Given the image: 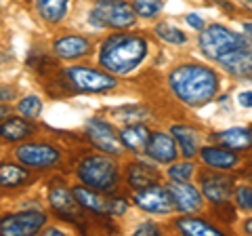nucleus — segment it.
Listing matches in <instances>:
<instances>
[{"label": "nucleus", "instance_id": "obj_1", "mask_svg": "<svg viewBox=\"0 0 252 236\" xmlns=\"http://www.w3.org/2000/svg\"><path fill=\"white\" fill-rule=\"evenodd\" d=\"M168 86L181 104L200 108L215 99L220 86V78L212 68L198 64V61H189V64H181L170 70Z\"/></svg>", "mask_w": 252, "mask_h": 236}, {"label": "nucleus", "instance_id": "obj_2", "mask_svg": "<svg viewBox=\"0 0 252 236\" xmlns=\"http://www.w3.org/2000/svg\"><path fill=\"white\" fill-rule=\"evenodd\" d=\"M149 42L143 34L118 32L107 36L99 49V64L109 74L126 76L145 61Z\"/></svg>", "mask_w": 252, "mask_h": 236}, {"label": "nucleus", "instance_id": "obj_3", "mask_svg": "<svg viewBox=\"0 0 252 236\" xmlns=\"http://www.w3.org/2000/svg\"><path fill=\"white\" fill-rule=\"evenodd\" d=\"M76 175L80 184L93 188V190L114 194L120 179V169L109 154H89L78 162Z\"/></svg>", "mask_w": 252, "mask_h": 236}, {"label": "nucleus", "instance_id": "obj_4", "mask_svg": "<svg viewBox=\"0 0 252 236\" xmlns=\"http://www.w3.org/2000/svg\"><path fill=\"white\" fill-rule=\"evenodd\" d=\"M200 51L206 55L208 59L219 61L220 57H225L227 53H231L242 46H248V40L244 34H238L233 30L220 26V23H212V26L204 28L198 38Z\"/></svg>", "mask_w": 252, "mask_h": 236}, {"label": "nucleus", "instance_id": "obj_5", "mask_svg": "<svg viewBox=\"0 0 252 236\" xmlns=\"http://www.w3.org/2000/svg\"><path fill=\"white\" fill-rule=\"evenodd\" d=\"M137 19V13L126 0H97L93 4L89 21L94 28H112V30H126L132 28Z\"/></svg>", "mask_w": 252, "mask_h": 236}, {"label": "nucleus", "instance_id": "obj_6", "mask_svg": "<svg viewBox=\"0 0 252 236\" xmlns=\"http://www.w3.org/2000/svg\"><path fill=\"white\" fill-rule=\"evenodd\" d=\"M65 78H67V84L74 91H80V93H103V91H112L116 86L114 76L93 68H84V66L67 68Z\"/></svg>", "mask_w": 252, "mask_h": 236}, {"label": "nucleus", "instance_id": "obj_7", "mask_svg": "<svg viewBox=\"0 0 252 236\" xmlns=\"http://www.w3.org/2000/svg\"><path fill=\"white\" fill-rule=\"evenodd\" d=\"M46 224V215L40 209H23L19 213L0 217V234L4 236H26L36 234Z\"/></svg>", "mask_w": 252, "mask_h": 236}, {"label": "nucleus", "instance_id": "obj_8", "mask_svg": "<svg viewBox=\"0 0 252 236\" xmlns=\"http://www.w3.org/2000/svg\"><path fill=\"white\" fill-rule=\"evenodd\" d=\"M132 200H135V204L141 211H145V213H156V215H168L177 209L175 198H172L168 186H160V184L141 188V190L135 192V198Z\"/></svg>", "mask_w": 252, "mask_h": 236}, {"label": "nucleus", "instance_id": "obj_9", "mask_svg": "<svg viewBox=\"0 0 252 236\" xmlns=\"http://www.w3.org/2000/svg\"><path fill=\"white\" fill-rule=\"evenodd\" d=\"M84 133L97 150L105 152L109 156H120L122 154L124 146L120 141V135H118L116 129L109 122L101 120V118H89V120H86V127H84Z\"/></svg>", "mask_w": 252, "mask_h": 236}, {"label": "nucleus", "instance_id": "obj_10", "mask_svg": "<svg viewBox=\"0 0 252 236\" xmlns=\"http://www.w3.org/2000/svg\"><path fill=\"white\" fill-rule=\"evenodd\" d=\"M15 158L23 167L32 169H51L61 160V152L51 144H21L15 148Z\"/></svg>", "mask_w": 252, "mask_h": 236}, {"label": "nucleus", "instance_id": "obj_11", "mask_svg": "<svg viewBox=\"0 0 252 236\" xmlns=\"http://www.w3.org/2000/svg\"><path fill=\"white\" fill-rule=\"evenodd\" d=\"M200 190L204 194V200H208L215 207L227 204L235 192V179L225 175V173L204 171L200 175Z\"/></svg>", "mask_w": 252, "mask_h": 236}, {"label": "nucleus", "instance_id": "obj_12", "mask_svg": "<svg viewBox=\"0 0 252 236\" xmlns=\"http://www.w3.org/2000/svg\"><path fill=\"white\" fill-rule=\"evenodd\" d=\"M166 186L172 194V198H175L177 211H183V213H198V211L204 207V194L189 182H175V179H170V184H166Z\"/></svg>", "mask_w": 252, "mask_h": 236}, {"label": "nucleus", "instance_id": "obj_13", "mask_svg": "<svg viewBox=\"0 0 252 236\" xmlns=\"http://www.w3.org/2000/svg\"><path fill=\"white\" fill-rule=\"evenodd\" d=\"M49 204L61 219H72L78 215V202L74 198V192L65 186L63 179H53L49 188Z\"/></svg>", "mask_w": 252, "mask_h": 236}, {"label": "nucleus", "instance_id": "obj_14", "mask_svg": "<svg viewBox=\"0 0 252 236\" xmlns=\"http://www.w3.org/2000/svg\"><path fill=\"white\" fill-rule=\"evenodd\" d=\"M179 144L172 139L168 133L164 131H154L152 137H149V144L145 148V154L158 164H168L175 162L179 156Z\"/></svg>", "mask_w": 252, "mask_h": 236}, {"label": "nucleus", "instance_id": "obj_15", "mask_svg": "<svg viewBox=\"0 0 252 236\" xmlns=\"http://www.w3.org/2000/svg\"><path fill=\"white\" fill-rule=\"evenodd\" d=\"M72 192L78 207H82L84 211H91V213H97V215H112V198L105 196V192L93 190V188L84 184L76 186Z\"/></svg>", "mask_w": 252, "mask_h": 236}, {"label": "nucleus", "instance_id": "obj_16", "mask_svg": "<svg viewBox=\"0 0 252 236\" xmlns=\"http://www.w3.org/2000/svg\"><path fill=\"white\" fill-rule=\"evenodd\" d=\"M219 64L229 76L248 80V78H252V49L250 46L235 49L231 53H227L225 57H220Z\"/></svg>", "mask_w": 252, "mask_h": 236}, {"label": "nucleus", "instance_id": "obj_17", "mask_svg": "<svg viewBox=\"0 0 252 236\" xmlns=\"http://www.w3.org/2000/svg\"><path fill=\"white\" fill-rule=\"evenodd\" d=\"M200 158L206 167L215 169V171H231L240 164V156L238 152L229 150L225 146H206L200 148Z\"/></svg>", "mask_w": 252, "mask_h": 236}, {"label": "nucleus", "instance_id": "obj_18", "mask_svg": "<svg viewBox=\"0 0 252 236\" xmlns=\"http://www.w3.org/2000/svg\"><path fill=\"white\" fill-rule=\"evenodd\" d=\"M93 51V44L86 40L84 36H76V34H69V36H61L53 42V53L61 59H82L86 57Z\"/></svg>", "mask_w": 252, "mask_h": 236}, {"label": "nucleus", "instance_id": "obj_19", "mask_svg": "<svg viewBox=\"0 0 252 236\" xmlns=\"http://www.w3.org/2000/svg\"><path fill=\"white\" fill-rule=\"evenodd\" d=\"M118 135H120V141L126 150L139 154V152H145L149 137H152V131L143 122H128V124H124Z\"/></svg>", "mask_w": 252, "mask_h": 236}, {"label": "nucleus", "instance_id": "obj_20", "mask_svg": "<svg viewBox=\"0 0 252 236\" xmlns=\"http://www.w3.org/2000/svg\"><path fill=\"white\" fill-rule=\"evenodd\" d=\"M212 139L217 144L229 148L233 152H246L252 148V129H244V127H233L227 131H219L212 135Z\"/></svg>", "mask_w": 252, "mask_h": 236}, {"label": "nucleus", "instance_id": "obj_21", "mask_svg": "<svg viewBox=\"0 0 252 236\" xmlns=\"http://www.w3.org/2000/svg\"><path fill=\"white\" fill-rule=\"evenodd\" d=\"M126 182H128L130 188L141 190V188H147L160 182V171L147 162H130L128 169H126Z\"/></svg>", "mask_w": 252, "mask_h": 236}, {"label": "nucleus", "instance_id": "obj_22", "mask_svg": "<svg viewBox=\"0 0 252 236\" xmlns=\"http://www.w3.org/2000/svg\"><path fill=\"white\" fill-rule=\"evenodd\" d=\"M172 137L177 139L179 150L185 158H193L200 154V133L198 129L189 127V124H172Z\"/></svg>", "mask_w": 252, "mask_h": 236}, {"label": "nucleus", "instance_id": "obj_23", "mask_svg": "<svg viewBox=\"0 0 252 236\" xmlns=\"http://www.w3.org/2000/svg\"><path fill=\"white\" fill-rule=\"evenodd\" d=\"M30 135H34V127L23 116H11L0 122V139L2 141L15 144V141H23Z\"/></svg>", "mask_w": 252, "mask_h": 236}, {"label": "nucleus", "instance_id": "obj_24", "mask_svg": "<svg viewBox=\"0 0 252 236\" xmlns=\"http://www.w3.org/2000/svg\"><path fill=\"white\" fill-rule=\"evenodd\" d=\"M175 228L185 236H219L220 228L204 222L200 217H181L175 222Z\"/></svg>", "mask_w": 252, "mask_h": 236}, {"label": "nucleus", "instance_id": "obj_25", "mask_svg": "<svg viewBox=\"0 0 252 236\" xmlns=\"http://www.w3.org/2000/svg\"><path fill=\"white\" fill-rule=\"evenodd\" d=\"M28 179H30L28 169H23L15 162H0V188L13 190V188L28 184Z\"/></svg>", "mask_w": 252, "mask_h": 236}, {"label": "nucleus", "instance_id": "obj_26", "mask_svg": "<svg viewBox=\"0 0 252 236\" xmlns=\"http://www.w3.org/2000/svg\"><path fill=\"white\" fill-rule=\"evenodd\" d=\"M38 15L49 21V23H59L63 21L69 6V0H34Z\"/></svg>", "mask_w": 252, "mask_h": 236}, {"label": "nucleus", "instance_id": "obj_27", "mask_svg": "<svg viewBox=\"0 0 252 236\" xmlns=\"http://www.w3.org/2000/svg\"><path fill=\"white\" fill-rule=\"evenodd\" d=\"M154 32L160 40L168 42V44H185L187 42V36L181 32L177 26H172V23H158Z\"/></svg>", "mask_w": 252, "mask_h": 236}, {"label": "nucleus", "instance_id": "obj_28", "mask_svg": "<svg viewBox=\"0 0 252 236\" xmlns=\"http://www.w3.org/2000/svg\"><path fill=\"white\" fill-rule=\"evenodd\" d=\"M17 112L23 118H28V120H34V118H38V116H40V112H42V99L36 97V95L23 97L17 104Z\"/></svg>", "mask_w": 252, "mask_h": 236}, {"label": "nucleus", "instance_id": "obj_29", "mask_svg": "<svg viewBox=\"0 0 252 236\" xmlns=\"http://www.w3.org/2000/svg\"><path fill=\"white\" fill-rule=\"evenodd\" d=\"M162 4H164V0H132V9H135V13L139 17H145V19L156 17V15L162 11Z\"/></svg>", "mask_w": 252, "mask_h": 236}, {"label": "nucleus", "instance_id": "obj_30", "mask_svg": "<svg viewBox=\"0 0 252 236\" xmlns=\"http://www.w3.org/2000/svg\"><path fill=\"white\" fill-rule=\"evenodd\" d=\"M195 175V164L189 162V158L185 162H175L172 167H168V177L175 179V182H189Z\"/></svg>", "mask_w": 252, "mask_h": 236}, {"label": "nucleus", "instance_id": "obj_31", "mask_svg": "<svg viewBox=\"0 0 252 236\" xmlns=\"http://www.w3.org/2000/svg\"><path fill=\"white\" fill-rule=\"evenodd\" d=\"M235 204L242 211H252V186H238L235 188Z\"/></svg>", "mask_w": 252, "mask_h": 236}, {"label": "nucleus", "instance_id": "obj_32", "mask_svg": "<svg viewBox=\"0 0 252 236\" xmlns=\"http://www.w3.org/2000/svg\"><path fill=\"white\" fill-rule=\"evenodd\" d=\"M118 114H124L120 118H124V120H135V122H141L145 118V110L143 108H122V110H118Z\"/></svg>", "mask_w": 252, "mask_h": 236}, {"label": "nucleus", "instance_id": "obj_33", "mask_svg": "<svg viewBox=\"0 0 252 236\" xmlns=\"http://www.w3.org/2000/svg\"><path fill=\"white\" fill-rule=\"evenodd\" d=\"M128 211V200L120 198V196H114L112 198V217H120Z\"/></svg>", "mask_w": 252, "mask_h": 236}, {"label": "nucleus", "instance_id": "obj_34", "mask_svg": "<svg viewBox=\"0 0 252 236\" xmlns=\"http://www.w3.org/2000/svg\"><path fill=\"white\" fill-rule=\"evenodd\" d=\"M135 234H137V236H143V234L152 236V234H162V230H160V228H158L156 224H152V222H145V224H141V226L137 228Z\"/></svg>", "mask_w": 252, "mask_h": 236}, {"label": "nucleus", "instance_id": "obj_35", "mask_svg": "<svg viewBox=\"0 0 252 236\" xmlns=\"http://www.w3.org/2000/svg\"><path fill=\"white\" fill-rule=\"evenodd\" d=\"M15 95H17V89H15V86L0 84V104H6V101L15 99Z\"/></svg>", "mask_w": 252, "mask_h": 236}, {"label": "nucleus", "instance_id": "obj_36", "mask_svg": "<svg viewBox=\"0 0 252 236\" xmlns=\"http://www.w3.org/2000/svg\"><path fill=\"white\" fill-rule=\"evenodd\" d=\"M185 21L189 23V26H191L193 30H198V32H202L204 30V21H202V17L200 15H195V13H189L187 17H185Z\"/></svg>", "mask_w": 252, "mask_h": 236}, {"label": "nucleus", "instance_id": "obj_37", "mask_svg": "<svg viewBox=\"0 0 252 236\" xmlns=\"http://www.w3.org/2000/svg\"><path fill=\"white\" fill-rule=\"evenodd\" d=\"M238 104L242 108H252V91H242L238 95Z\"/></svg>", "mask_w": 252, "mask_h": 236}, {"label": "nucleus", "instance_id": "obj_38", "mask_svg": "<svg viewBox=\"0 0 252 236\" xmlns=\"http://www.w3.org/2000/svg\"><path fill=\"white\" fill-rule=\"evenodd\" d=\"M242 32H244V36H246V40L252 42V23H250V21H246V23L242 26Z\"/></svg>", "mask_w": 252, "mask_h": 236}, {"label": "nucleus", "instance_id": "obj_39", "mask_svg": "<svg viewBox=\"0 0 252 236\" xmlns=\"http://www.w3.org/2000/svg\"><path fill=\"white\" fill-rule=\"evenodd\" d=\"M9 116H11V108L6 104H0V122H2L4 118H9Z\"/></svg>", "mask_w": 252, "mask_h": 236}, {"label": "nucleus", "instance_id": "obj_40", "mask_svg": "<svg viewBox=\"0 0 252 236\" xmlns=\"http://www.w3.org/2000/svg\"><path fill=\"white\" fill-rule=\"evenodd\" d=\"M46 236H57V234H65L63 230H57V228H49V230H44Z\"/></svg>", "mask_w": 252, "mask_h": 236}, {"label": "nucleus", "instance_id": "obj_41", "mask_svg": "<svg viewBox=\"0 0 252 236\" xmlns=\"http://www.w3.org/2000/svg\"><path fill=\"white\" fill-rule=\"evenodd\" d=\"M244 232H246V234H252V217H248L246 222H244Z\"/></svg>", "mask_w": 252, "mask_h": 236}, {"label": "nucleus", "instance_id": "obj_42", "mask_svg": "<svg viewBox=\"0 0 252 236\" xmlns=\"http://www.w3.org/2000/svg\"><path fill=\"white\" fill-rule=\"evenodd\" d=\"M242 6H244L246 11H250V13H252V0H242Z\"/></svg>", "mask_w": 252, "mask_h": 236}]
</instances>
